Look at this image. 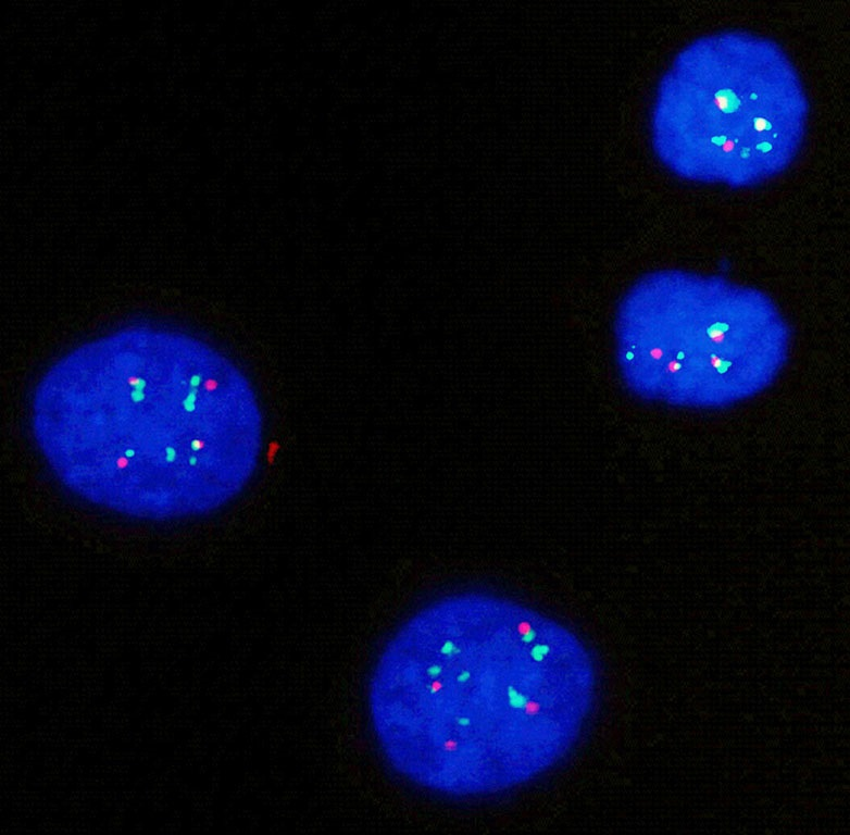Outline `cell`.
Instances as JSON below:
<instances>
[{
	"instance_id": "6da1fadb",
	"label": "cell",
	"mask_w": 850,
	"mask_h": 835,
	"mask_svg": "<svg viewBox=\"0 0 850 835\" xmlns=\"http://www.w3.org/2000/svg\"><path fill=\"white\" fill-rule=\"evenodd\" d=\"M649 277L626 295L616 321L622 375L641 397L693 408L747 398L773 356L776 320L755 298L682 277ZM774 357V356H773Z\"/></svg>"
}]
</instances>
